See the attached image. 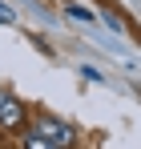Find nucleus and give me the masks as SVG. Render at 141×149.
I'll list each match as a JSON object with an SVG mask.
<instances>
[{
  "instance_id": "nucleus-1",
  "label": "nucleus",
  "mask_w": 141,
  "mask_h": 149,
  "mask_svg": "<svg viewBox=\"0 0 141 149\" xmlns=\"http://www.w3.org/2000/svg\"><path fill=\"white\" fill-rule=\"evenodd\" d=\"M32 133L45 137V141H52L57 149H73L77 145V129L69 121H61V117H36L32 121Z\"/></svg>"
},
{
  "instance_id": "nucleus-2",
  "label": "nucleus",
  "mask_w": 141,
  "mask_h": 149,
  "mask_svg": "<svg viewBox=\"0 0 141 149\" xmlns=\"http://www.w3.org/2000/svg\"><path fill=\"white\" fill-rule=\"evenodd\" d=\"M0 129H24V105L8 89H0Z\"/></svg>"
},
{
  "instance_id": "nucleus-3",
  "label": "nucleus",
  "mask_w": 141,
  "mask_h": 149,
  "mask_svg": "<svg viewBox=\"0 0 141 149\" xmlns=\"http://www.w3.org/2000/svg\"><path fill=\"white\" fill-rule=\"evenodd\" d=\"M20 149H57V145H52V141H45V137H36V133L28 129V133L20 137Z\"/></svg>"
},
{
  "instance_id": "nucleus-4",
  "label": "nucleus",
  "mask_w": 141,
  "mask_h": 149,
  "mask_svg": "<svg viewBox=\"0 0 141 149\" xmlns=\"http://www.w3.org/2000/svg\"><path fill=\"white\" fill-rule=\"evenodd\" d=\"M69 16H73V20H93V12L81 8V4H69Z\"/></svg>"
},
{
  "instance_id": "nucleus-5",
  "label": "nucleus",
  "mask_w": 141,
  "mask_h": 149,
  "mask_svg": "<svg viewBox=\"0 0 141 149\" xmlns=\"http://www.w3.org/2000/svg\"><path fill=\"white\" fill-rule=\"evenodd\" d=\"M12 20H16V12H12L8 4H0V24H12Z\"/></svg>"
}]
</instances>
